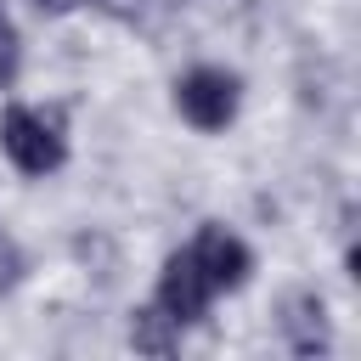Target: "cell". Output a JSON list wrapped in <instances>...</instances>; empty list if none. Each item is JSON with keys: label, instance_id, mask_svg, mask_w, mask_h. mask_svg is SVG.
<instances>
[{"label": "cell", "instance_id": "1", "mask_svg": "<svg viewBox=\"0 0 361 361\" xmlns=\"http://www.w3.org/2000/svg\"><path fill=\"white\" fill-rule=\"evenodd\" d=\"M0 164L39 186V180H56L68 164H73V124L56 102H28V96H6L0 102Z\"/></svg>", "mask_w": 361, "mask_h": 361}, {"label": "cell", "instance_id": "2", "mask_svg": "<svg viewBox=\"0 0 361 361\" xmlns=\"http://www.w3.org/2000/svg\"><path fill=\"white\" fill-rule=\"evenodd\" d=\"M243 107H248V73L237 62H220V56H197L186 62L175 79H169V113L203 135V141H220L243 124Z\"/></svg>", "mask_w": 361, "mask_h": 361}, {"label": "cell", "instance_id": "3", "mask_svg": "<svg viewBox=\"0 0 361 361\" xmlns=\"http://www.w3.org/2000/svg\"><path fill=\"white\" fill-rule=\"evenodd\" d=\"M180 248L192 254V265L203 271V282L214 288L220 305L237 299V293H248L254 276H259V248L248 243L243 226H231V220H220V214H203V220L180 237Z\"/></svg>", "mask_w": 361, "mask_h": 361}, {"label": "cell", "instance_id": "4", "mask_svg": "<svg viewBox=\"0 0 361 361\" xmlns=\"http://www.w3.org/2000/svg\"><path fill=\"white\" fill-rule=\"evenodd\" d=\"M276 344L293 355V361H322L338 350V322H333V305L316 282H293L276 293Z\"/></svg>", "mask_w": 361, "mask_h": 361}, {"label": "cell", "instance_id": "5", "mask_svg": "<svg viewBox=\"0 0 361 361\" xmlns=\"http://www.w3.org/2000/svg\"><path fill=\"white\" fill-rule=\"evenodd\" d=\"M147 299L192 338L197 327H209V316L220 310V299H214V288L203 282V271L192 265V254L175 243L164 259H158V271H152V288H147Z\"/></svg>", "mask_w": 361, "mask_h": 361}, {"label": "cell", "instance_id": "6", "mask_svg": "<svg viewBox=\"0 0 361 361\" xmlns=\"http://www.w3.org/2000/svg\"><path fill=\"white\" fill-rule=\"evenodd\" d=\"M124 344H130L135 355H180V350H186V333H180L152 299H141V305L124 310Z\"/></svg>", "mask_w": 361, "mask_h": 361}, {"label": "cell", "instance_id": "7", "mask_svg": "<svg viewBox=\"0 0 361 361\" xmlns=\"http://www.w3.org/2000/svg\"><path fill=\"white\" fill-rule=\"evenodd\" d=\"M23 73H28V34L17 23V6L0 0V96L23 90Z\"/></svg>", "mask_w": 361, "mask_h": 361}, {"label": "cell", "instance_id": "8", "mask_svg": "<svg viewBox=\"0 0 361 361\" xmlns=\"http://www.w3.org/2000/svg\"><path fill=\"white\" fill-rule=\"evenodd\" d=\"M28 276H34V254H28V243L0 220V299H17V293L28 288Z\"/></svg>", "mask_w": 361, "mask_h": 361}]
</instances>
